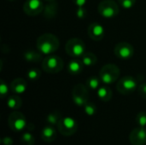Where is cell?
I'll list each match as a JSON object with an SVG mask.
<instances>
[{
    "label": "cell",
    "instance_id": "obj_28",
    "mask_svg": "<svg viewBox=\"0 0 146 145\" xmlns=\"http://www.w3.org/2000/svg\"><path fill=\"white\" fill-rule=\"evenodd\" d=\"M118 3L124 9H132L135 5L136 0H118Z\"/></svg>",
    "mask_w": 146,
    "mask_h": 145
},
{
    "label": "cell",
    "instance_id": "obj_20",
    "mask_svg": "<svg viewBox=\"0 0 146 145\" xmlns=\"http://www.w3.org/2000/svg\"><path fill=\"white\" fill-rule=\"evenodd\" d=\"M7 105H8V107L9 109H14V110H17V109H19L21 107V105H22V100L17 95L10 96L7 99Z\"/></svg>",
    "mask_w": 146,
    "mask_h": 145
},
{
    "label": "cell",
    "instance_id": "obj_25",
    "mask_svg": "<svg viewBox=\"0 0 146 145\" xmlns=\"http://www.w3.org/2000/svg\"><path fill=\"white\" fill-rule=\"evenodd\" d=\"M27 76L30 80H37L41 76V71L37 68H31L27 72Z\"/></svg>",
    "mask_w": 146,
    "mask_h": 145
},
{
    "label": "cell",
    "instance_id": "obj_15",
    "mask_svg": "<svg viewBox=\"0 0 146 145\" xmlns=\"http://www.w3.org/2000/svg\"><path fill=\"white\" fill-rule=\"evenodd\" d=\"M41 138L45 143H51L56 138V131L53 126H46L41 131Z\"/></svg>",
    "mask_w": 146,
    "mask_h": 145
},
{
    "label": "cell",
    "instance_id": "obj_32",
    "mask_svg": "<svg viewBox=\"0 0 146 145\" xmlns=\"http://www.w3.org/2000/svg\"><path fill=\"white\" fill-rule=\"evenodd\" d=\"M1 143L3 145H12L13 144V139L9 137H4L2 138Z\"/></svg>",
    "mask_w": 146,
    "mask_h": 145
},
{
    "label": "cell",
    "instance_id": "obj_22",
    "mask_svg": "<svg viewBox=\"0 0 146 145\" xmlns=\"http://www.w3.org/2000/svg\"><path fill=\"white\" fill-rule=\"evenodd\" d=\"M62 115L59 111L55 110L53 112H50L47 116H46V122L50 125V126H55L59 123V121L62 119Z\"/></svg>",
    "mask_w": 146,
    "mask_h": 145
},
{
    "label": "cell",
    "instance_id": "obj_2",
    "mask_svg": "<svg viewBox=\"0 0 146 145\" xmlns=\"http://www.w3.org/2000/svg\"><path fill=\"white\" fill-rule=\"evenodd\" d=\"M42 69L48 73H57L61 72L64 67L63 60L56 55H48L46 56L41 63Z\"/></svg>",
    "mask_w": 146,
    "mask_h": 145
},
{
    "label": "cell",
    "instance_id": "obj_13",
    "mask_svg": "<svg viewBox=\"0 0 146 145\" xmlns=\"http://www.w3.org/2000/svg\"><path fill=\"white\" fill-rule=\"evenodd\" d=\"M88 36L94 41H100L104 37V27L98 22H92L88 26Z\"/></svg>",
    "mask_w": 146,
    "mask_h": 145
},
{
    "label": "cell",
    "instance_id": "obj_29",
    "mask_svg": "<svg viewBox=\"0 0 146 145\" xmlns=\"http://www.w3.org/2000/svg\"><path fill=\"white\" fill-rule=\"evenodd\" d=\"M8 92H9V87H8L7 84L3 79H1L0 80V95H1V97L2 98L5 97V96L8 94Z\"/></svg>",
    "mask_w": 146,
    "mask_h": 145
},
{
    "label": "cell",
    "instance_id": "obj_26",
    "mask_svg": "<svg viewBox=\"0 0 146 145\" xmlns=\"http://www.w3.org/2000/svg\"><path fill=\"white\" fill-rule=\"evenodd\" d=\"M84 110L85 113L89 115V116H92L97 113V106L91 102H88L85 106H84Z\"/></svg>",
    "mask_w": 146,
    "mask_h": 145
},
{
    "label": "cell",
    "instance_id": "obj_8",
    "mask_svg": "<svg viewBox=\"0 0 146 145\" xmlns=\"http://www.w3.org/2000/svg\"><path fill=\"white\" fill-rule=\"evenodd\" d=\"M57 128L62 135L68 137L74 135L77 132L78 124L72 117H62L57 124Z\"/></svg>",
    "mask_w": 146,
    "mask_h": 145
},
{
    "label": "cell",
    "instance_id": "obj_19",
    "mask_svg": "<svg viewBox=\"0 0 146 145\" xmlns=\"http://www.w3.org/2000/svg\"><path fill=\"white\" fill-rule=\"evenodd\" d=\"M41 53L33 50H28L25 51L23 57L27 62H38L41 61Z\"/></svg>",
    "mask_w": 146,
    "mask_h": 145
},
{
    "label": "cell",
    "instance_id": "obj_18",
    "mask_svg": "<svg viewBox=\"0 0 146 145\" xmlns=\"http://www.w3.org/2000/svg\"><path fill=\"white\" fill-rule=\"evenodd\" d=\"M97 94H98V98L101 101H103V102H109V101H110L111 98H112V96H113V92H112L111 89L107 87V86L99 87L98 89Z\"/></svg>",
    "mask_w": 146,
    "mask_h": 145
},
{
    "label": "cell",
    "instance_id": "obj_11",
    "mask_svg": "<svg viewBox=\"0 0 146 145\" xmlns=\"http://www.w3.org/2000/svg\"><path fill=\"white\" fill-rule=\"evenodd\" d=\"M44 6L41 0H27L23 5V10L29 16H35L44 11Z\"/></svg>",
    "mask_w": 146,
    "mask_h": 145
},
{
    "label": "cell",
    "instance_id": "obj_1",
    "mask_svg": "<svg viewBox=\"0 0 146 145\" xmlns=\"http://www.w3.org/2000/svg\"><path fill=\"white\" fill-rule=\"evenodd\" d=\"M37 49L42 55H51L56 52L60 45L58 38L52 33H44L40 35L36 42Z\"/></svg>",
    "mask_w": 146,
    "mask_h": 145
},
{
    "label": "cell",
    "instance_id": "obj_16",
    "mask_svg": "<svg viewBox=\"0 0 146 145\" xmlns=\"http://www.w3.org/2000/svg\"><path fill=\"white\" fill-rule=\"evenodd\" d=\"M83 62L80 60H72L68 64V72L71 75H78L83 70Z\"/></svg>",
    "mask_w": 146,
    "mask_h": 145
},
{
    "label": "cell",
    "instance_id": "obj_6",
    "mask_svg": "<svg viewBox=\"0 0 146 145\" xmlns=\"http://www.w3.org/2000/svg\"><path fill=\"white\" fill-rule=\"evenodd\" d=\"M138 81L133 76H124L116 84L117 91L122 95H129L138 90Z\"/></svg>",
    "mask_w": 146,
    "mask_h": 145
},
{
    "label": "cell",
    "instance_id": "obj_21",
    "mask_svg": "<svg viewBox=\"0 0 146 145\" xmlns=\"http://www.w3.org/2000/svg\"><path fill=\"white\" fill-rule=\"evenodd\" d=\"M81 62L85 66H93L97 63L98 62V57L95 54L92 52H87L85 53L82 57H81Z\"/></svg>",
    "mask_w": 146,
    "mask_h": 145
},
{
    "label": "cell",
    "instance_id": "obj_14",
    "mask_svg": "<svg viewBox=\"0 0 146 145\" xmlns=\"http://www.w3.org/2000/svg\"><path fill=\"white\" fill-rule=\"evenodd\" d=\"M9 88L11 91L15 94H22L27 89V83L22 78H16L11 81Z\"/></svg>",
    "mask_w": 146,
    "mask_h": 145
},
{
    "label": "cell",
    "instance_id": "obj_24",
    "mask_svg": "<svg viewBox=\"0 0 146 145\" xmlns=\"http://www.w3.org/2000/svg\"><path fill=\"white\" fill-rule=\"evenodd\" d=\"M99 79L98 77H95V76H92V77L88 78L86 79V86L88 87V89H91L92 91L98 90L99 88L100 80H101Z\"/></svg>",
    "mask_w": 146,
    "mask_h": 145
},
{
    "label": "cell",
    "instance_id": "obj_3",
    "mask_svg": "<svg viewBox=\"0 0 146 145\" xmlns=\"http://www.w3.org/2000/svg\"><path fill=\"white\" fill-rule=\"evenodd\" d=\"M121 70L118 66L115 64H106L104 65L100 72H99V78L101 81L105 85H111L115 83L120 77Z\"/></svg>",
    "mask_w": 146,
    "mask_h": 145
},
{
    "label": "cell",
    "instance_id": "obj_10",
    "mask_svg": "<svg viewBox=\"0 0 146 145\" xmlns=\"http://www.w3.org/2000/svg\"><path fill=\"white\" fill-rule=\"evenodd\" d=\"M115 55L123 60H127L133 57L134 54L133 46L127 42H120L115 47Z\"/></svg>",
    "mask_w": 146,
    "mask_h": 145
},
{
    "label": "cell",
    "instance_id": "obj_31",
    "mask_svg": "<svg viewBox=\"0 0 146 145\" xmlns=\"http://www.w3.org/2000/svg\"><path fill=\"white\" fill-rule=\"evenodd\" d=\"M86 15V11L84 7H80V8H77L76 9V15L77 17L79 18H84Z\"/></svg>",
    "mask_w": 146,
    "mask_h": 145
},
{
    "label": "cell",
    "instance_id": "obj_5",
    "mask_svg": "<svg viewBox=\"0 0 146 145\" xmlns=\"http://www.w3.org/2000/svg\"><path fill=\"white\" fill-rule=\"evenodd\" d=\"M98 13L104 18H113L118 15L120 8L115 0H103L98 6Z\"/></svg>",
    "mask_w": 146,
    "mask_h": 145
},
{
    "label": "cell",
    "instance_id": "obj_9",
    "mask_svg": "<svg viewBox=\"0 0 146 145\" xmlns=\"http://www.w3.org/2000/svg\"><path fill=\"white\" fill-rule=\"evenodd\" d=\"M8 124L9 128L15 132H21L27 127V122L24 115L18 111L12 112L8 118Z\"/></svg>",
    "mask_w": 146,
    "mask_h": 145
},
{
    "label": "cell",
    "instance_id": "obj_23",
    "mask_svg": "<svg viewBox=\"0 0 146 145\" xmlns=\"http://www.w3.org/2000/svg\"><path fill=\"white\" fill-rule=\"evenodd\" d=\"M21 143L22 145H34L35 138L31 132H24L21 136Z\"/></svg>",
    "mask_w": 146,
    "mask_h": 145
},
{
    "label": "cell",
    "instance_id": "obj_35",
    "mask_svg": "<svg viewBox=\"0 0 146 145\" xmlns=\"http://www.w3.org/2000/svg\"><path fill=\"white\" fill-rule=\"evenodd\" d=\"M9 1H15V0H9Z\"/></svg>",
    "mask_w": 146,
    "mask_h": 145
},
{
    "label": "cell",
    "instance_id": "obj_27",
    "mask_svg": "<svg viewBox=\"0 0 146 145\" xmlns=\"http://www.w3.org/2000/svg\"><path fill=\"white\" fill-rule=\"evenodd\" d=\"M136 123L139 126H146V112H140L136 116Z\"/></svg>",
    "mask_w": 146,
    "mask_h": 145
},
{
    "label": "cell",
    "instance_id": "obj_4",
    "mask_svg": "<svg viewBox=\"0 0 146 145\" xmlns=\"http://www.w3.org/2000/svg\"><path fill=\"white\" fill-rule=\"evenodd\" d=\"M65 50L68 56L79 58L82 57V56L86 53V45L83 40L78 38H74L66 43Z\"/></svg>",
    "mask_w": 146,
    "mask_h": 145
},
{
    "label": "cell",
    "instance_id": "obj_33",
    "mask_svg": "<svg viewBox=\"0 0 146 145\" xmlns=\"http://www.w3.org/2000/svg\"><path fill=\"white\" fill-rule=\"evenodd\" d=\"M73 3L77 6V8H80V7H84V5L86 3L87 0H72Z\"/></svg>",
    "mask_w": 146,
    "mask_h": 145
},
{
    "label": "cell",
    "instance_id": "obj_12",
    "mask_svg": "<svg viewBox=\"0 0 146 145\" xmlns=\"http://www.w3.org/2000/svg\"><path fill=\"white\" fill-rule=\"evenodd\" d=\"M129 141L133 145H145L146 144V128L139 126L134 128L130 135Z\"/></svg>",
    "mask_w": 146,
    "mask_h": 145
},
{
    "label": "cell",
    "instance_id": "obj_34",
    "mask_svg": "<svg viewBox=\"0 0 146 145\" xmlns=\"http://www.w3.org/2000/svg\"><path fill=\"white\" fill-rule=\"evenodd\" d=\"M45 1H48V2H51V1H55V0H45Z\"/></svg>",
    "mask_w": 146,
    "mask_h": 145
},
{
    "label": "cell",
    "instance_id": "obj_30",
    "mask_svg": "<svg viewBox=\"0 0 146 145\" xmlns=\"http://www.w3.org/2000/svg\"><path fill=\"white\" fill-rule=\"evenodd\" d=\"M138 92L141 97L146 99V83H142L138 87Z\"/></svg>",
    "mask_w": 146,
    "mask_h": 145
},
{
    "label": "cell",
    "instance_id": "obj_7",
    "mask_svg": "<svg viewBox=\"0 0 146 145\" xmlns=\"http://www.w3.org/2000/svg\"><path fill=\"white\" fill-rule=\"evenodd\" d=\"M72 98L75 105L84 107L89 102L88 87L82 84L75 85L72 91Z\"/></svg>",
    "mask_w": 146,
    "mask_h": 145
},
{
    "label": "cell",
    "instance_id": "obj_17",
    "mask_svg": "<svg viewBox=\"0 0 146 145\" xmlns=\"http://www.w3.org/2000/svg\"><path fill=\"white\" fill-rule=\"evenodd\" d=\"M57 3L55 1L49 2L44 9V16L48 19L54 18L57 14Z\"/></svg>",
    "mask_w": 146,
    "mask_h": 145
}]
</instances>
